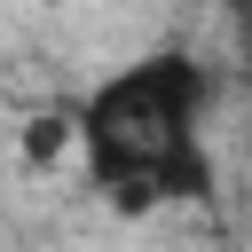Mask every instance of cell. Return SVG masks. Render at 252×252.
I'll return each mask as SVG.
<instances>
[{"label": "cell", "mask_w": 252, "mask_h": 252, "mask_svg": "<svg viewBox=\"0 0 252 252\" xmlns=\"http://www.w3.org/2000/svg\"><path fill=\"white\" fill-rule=\"evenodd\" d=\"M205 102H213V79L181 47H158V55H134L126 71H110L79 102V158H87L94 189L118 213L213 197Z\"/></svg>", "instance_id": "obj_1"}, {"label": "cell", "mask_w": 252, "mask_h": 252, "mask_svg": "<svg viewBox=\"0 0 252 252\" xmlns=\"http://www.w3.org/2000/svg\"><path fill=\"white\" fill-rule=\"evenodd\" d=\"M63 150H79V110H39L24 126V165H55Z\"/></svg>", "instance_id": "obj_2"}, {"label": "cell", "mask_w": 252, "mask_h": 252, "mask_svg": "<svg viewBox=\"0 0 252 252\" xmlns=\"http://www.w3.org/2000/svg\"><path fill=\"white\" fill-rule=\"evenodd\" d=\"M228 8H236V16H252V0H228Z\"/></svg>", "instance_id": "obj_3"}]
</instances>
